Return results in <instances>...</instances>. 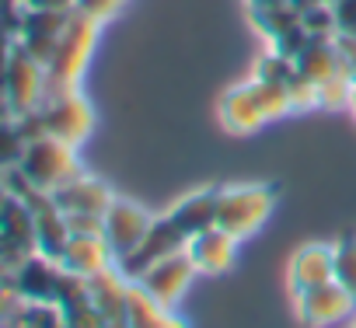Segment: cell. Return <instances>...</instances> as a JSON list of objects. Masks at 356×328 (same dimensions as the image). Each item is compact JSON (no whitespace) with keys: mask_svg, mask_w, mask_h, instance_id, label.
Returning a JSON list of instances; mask_svg holds the SVG:
<instances>
[{"mask_svg":"<svg viewBox=\"0 0 356 328\" xmlns=\"http://www.w3.org/2000/svg\"><path fill=\"white\" fill-rule=\"evenodd\" d=\"M290 115V95L286 84H273V81H259L248 77L245 84H234L224 98H220V126L234 136H248L259 133L266 122Z\"/></svg>","mask_w":356,"mask_h":328,"instance_id":"1","label":"cell"},{"mask_svg":"<svg viewBox=\"0 0 356 328\" xmlns=\"http://www.w3.org/2000/svg\"><path fill=\"white\" fill-rule=\"evenodd\" d=\"M98 28H102L98 22L70 11L67 32H63L56 53L46 63V98L81 88V77H84V70L95 56V46H98Z\"/></svg>","mask_w":356,"mask_h":328,"instance_id":"2","label":"cell"},{"mask_svg":"<svg viewBox=\"0 0 356 328\" xmlns=\"http://www.w3.org/2000/svg\"><path fill=\"white\" fill-rule=\"evenodd\" d=\"M280 186L273 182H248V186H224L217 206V227L234 234L238 241L262 231L276 210Z\"/></svg>","mask_w":356,"mask_h":328,"instance_id":"3","label":"cell"},{"mask_svg":"<svg viewBox=\"0 0 356 328\" xmlns=\"http://www.w3.org/2000/svg\"><path fill=\"white\" fill-rule=\"evenodd\" d=\"M22 175L39 189V192H56L63 189L67 182H74L77 175H84L81 168V157H77V147L56 140V136H39L29 143L25 157H22Z\"/></svg>","mask_w":356,"mask_h":328,"instance_id":"4","label":"cell"},{"mask_svg":"<svg viewBox=\"0 0 356 328\" xmlns=\"http://www.w3.org/2000/svg\"><path fill=\"white\" fill-rule=\"evenodd\" d=\"M39 119H42V133L46 136H56L70 147H81L91 129H95V108L91 101L77 91H63V95H49L39 108Z\"/></svg>","mask_w":356,"mask_h":328,"instance_id":"5","label":"cell"},{"mask_svg":"<svg viewBox=\"0 0 356 328\" xmlns=\"http://www.w3.org/2000/svg\"><path fill=\"white\" fill-rule=\"evenodd\" d=\"M0 98L11 108V115H29L39 112L46 101V63H39L29 49L15 46L11 67L0 84Z\"/></svg>","mask_w":356,"mask_h":328,"instance_id":"6","label":"cell"},{"mask_svg":"<svg viewBox=\"0 0 356 328\" xmlns=\"http://www.w3.org/2000/svg\"><path fill=\"white\" fill-rule=\"evenodd\" d=\"M196 276H200V272H196L189 252H186V248H178V252L157 259V262H154L136 283H140V290H147L157 304H164V307L175 311V304L186 297V290L193 286Z\"/></svg>","mask_w":356,"mask_h":328,"instance_id":"7","label":"cell"},{"mask_svg":"<svg viewBox=\"0 0 356 328\" xmlns=\"http://www.w3.org/2000/svg\"><path fill=\"white\" fill-rule=\"evenodd\" d=\"M150 224H154V217H150L140 203L115 196L112 206L105 210V220H102V238H105L112 259H115V262L126 259V255L147 238Z\"/></svg>","mask_w":356,"mask_h":328,"instance_id":"8","label":"cell"},{"mask_svg":"<svg viewBox=\"0 0 356 328\" xmlns=\"http://www.w3.org/2000/svg\"><path fill=\"white\" fill-rule=\"evenodd\" d=\"M0 252H4V262H8L11 272L39 252L35 213L18 196H8V206H4V213H0Z\"/></svg>","mask_w":356,"mask_h":328,"instance_id":"9","label":"cell"},{"mask_svg":"<svg viewBox=\"0 0 356 328\" xmlns=\"http://www.w3.org/2000/svg\"><path fill=\"white\" fill-rule=\"evenodd\" d=\"M178 248H186V234L178 231V227L171 224V217L164 213V217H154L147 238H143L126 259H119L115 269H119L126 279L136 283V279H140L157 259H164V255H171V252H178Z\"/></svg>","mask_w":356,"mask_h":328,"instance_id":"10","label":"cell"},{"mask_svg":"<svg viewBox=\"0 0 356 328\" xmlns=\"http://www.w3.org/2000/svg\"><path fill=\"white\" fill-rule=\"evenodd\" d=\"M293 311H297V321L304 328H328V325L349 318L356 311V300L332 279L318 290H307V293L293 297Z\"/></svg>","mask_w":356,"mask_h":328,"instance_id":"11","label":"cell"},{"mask_svg":"<svg viewBox=\"0 0 356 328\" xmlns=\"http://www.w3.org/2000/svg\"><path fill=\"white\" fill-rule=\"evenodd\" d=\"M335 279V245H304L286 262V286L290 297L318 290Z\"/></svg>","mask_w":356,"mask_h":328,"instance_id":"12","label":"cell"},{"mask_svg":"<svg viewBox=\"0 0 356 328\" xmlns=\"http://www.w3.org/2000/svg\"><path fill=\"white\" fill-rule=\"evenodd\" d=\"M186 252H189V259H193L200 276H224L238 262V238L213 224V227L193 234L186 241Z\"/></svg>","mask_w":356,"mask_h":328,"instance_id":"13","label":"cell"},{"mask_svg":"<svg viewBox=\"0 0 356 328\" xmlns=\"http://www.w3.org/2000/svg\"><path fill=\"white\" fill-rule=\"evenodd\" d=\"M70 11H39V8H25V22H22V35L18 46L29 49L39 63H49V56L56 53L63 32H67Z\"/></svg>","mask_w":356,"mask_h":328,"instance_id":"14","label":"cell"},{"mask_svg":"<svg viewBox=\"0 0 356 328\" xmlns=\"http://www.w3.org/2000/svg\"><path fill=\"white\" fill-rule=\"evenodd\" d=\"M112 199H115V192H112L102 179H95V175H88V172L53 192V203H56L67 217H105V210L112 206Z\"/></svg>","mask_w":356,"mask_h":328,"instance_id":"15","label":"cell"},{"mask_svg":"<svg viewBox=\"0 0 356 328\" xmlns=\"http://www.w3.org/2000/svg\"><path fill=\"white\" fill-rule=\"evenodd\" d=\"M129 286H133V279H126L115 265L88 279L91 304L105 318V328H126V321H129Z\"/></svg>","mask_w":356,"mask_h":328,"instance_id":"16","label":"cell"},{"mask_svg":"<svg viewBox=\"0 0 356 328\" xmlns=\"http://www.w3.org/2000/svg\"><path fill=\"white\" fill-rule=\"evenodd\" d=\"M15 290L22 293V300H53L60 297V283H63V265L42 252H35L32 259H25L15 272H11Z\"/></svg>","mask_w":356,"mask_h":328,"instance_id":"17","label":"cell"},{"mask_svg":"<svg viewBox=\"0 0 356 328\" xmlns=\"http://www.w3.org/2000/svg\"><path fill=\"white\" fill-rule=\"evenodd\" d=\"M220 189H224V186H203V189H196V192L182 196V199H178V203L168 210L171 224L186 234V241H189L193 234H200V231H207V227H213V224H217Z\"/></svg>","mask_w":356,"mask_h":328,"instance_id":"18","label":"cell"},{"mask_svg":"<svg viewBox=\"0 0 356 328\" xmlns=\"http://www.w3.org/2000/svg\"><path fill=\"white\" fill-rule=\"evenodd\" d=\"M60 265L67 272L81 276V279H91V276L112 269L115 259H112V252H108V245H105L102 234H74L67 241L63 255H60Z\"/></svg>","mask_w":356,"mask_h":328,"instance_id":"19","label":"cell"},{"mask_svg":"<svg viewBox=\"0 0 356 328\" xmlns=\"http://www.w3.org/2000/svg\"><path fill=\"white\" fill-rule=\"evenodd\" d=\"M126 328H186L171 314V307L157 304L147 290H140V283L129 286V321Z\"/></svg>","mask_w":356,"mask_h":328,"instance_id":"20","label":"cell"},{"mask_svg":"<svg viewBox=\"0 0 356 328\" xmlns=\"http://www.w3.org/2000/svg\"><path fill=\"white\" fill-rule=\"evenodd\" d=\"M332 245H335V283L356 300V231L339 234Z\"/></svg>","mask_w":356,"mask_h":328,"instance_id":"21","label":"cell"},{"mask_svg":"<svg viewBox=\"0 0 356 328\" xmlns=\"http://www.w3.org/2000/svg\"><path fill=\"white\" fill-rule=\"evenodd\" d=\"M22 328H63V311L53 300H25Z\"/></svg>","mask_w":356,"mask_h":328,"instance_id":"22","label":"cell"},{"mask_svg":"<svg viewBox=\"0 0 356 328\" xmlns=\"http://www.w3.org/2000/svg\"><path fill=\"white\" fill-rule=\"evenodd\" d=\"M300 22L307 35H335V8L325 0H311L307 8H300Z\"/></svg>","mask_w":356,"mask_h":328,"instance_id":"23","label":"cell"},{"mask_svg":"<svg viewBox=\"0 0 356 328\" xmlns=\"http://www.w3.org/2000/svg\"><path fill=\"white\" fill-rule=\"evenodd\" d=\"M22 307H25V300L15 290L11 276H0V328H22V321H18Z\"/></svg>","mask_w":356,"mask_h":328,"instance_id":"24","label":"cell"},{"mask_svg":"<svg viewBox=\"0 0 356 328\" xmlns=\"http://www.w3.org/2000/svg\"><path fill=\"white\" fill-rule=\"evenodd\" d=\"M286 95H290V112L318 108V84L304 74H293V81L286 84Z\"/></svg>","mask_w":356,"mask_h":328,"instance_id":"25","label":"cell"},{"mask_svg":"<svg viewBox=\"0 0 356 328\" xmlns=\"http://www.w3.org/2000/svg\"><path fill=\"white\" fill-rule=\"evenodd\" d=\"M122 8H126V0H74V11L91 18V22H98V25L119 18Z\"/></svg>","mask_w":356,"mask_h":328,"instance_id":"26","label":"cell"},{"mask_svg":"<svg viewBox=\"0 0 356 328\" xmlns=\"http://www.w3.org/2000/svg\"><path fill=\"white\" fill-rule=\"evenodd\" d=\"M335 35L356 39V0H335Z\"/></svg>","mask_w":356,"mask_h":328,"instance_id":"27","label":"cell"},{"mask_svg":"<svg viewBox=\"0 0 356 328\" xmlns=\"http://www.w3.org/2000/svg\"><path fill=\"white\" fill-rule=\"evenodd\" d=\"M335 42H339V53H342V67H346L349 81L356 84V39L353 35H335Z\"/></svg>","mask_w":356,"mask_h":328,"instance_id":"28","label":"cell"},{"mask_svg":"<svg viewBox=\"0 0 356 328\" xmlns=\"http://www.w3.org/2000/svg\"><path fill=\"white\" fill-rule=\"evenodd\" d=\"M15 46H18V39H11V35L0 32V84H4V74H8V67H11Z\"/></svg>","mask_w":356,"mask_h":328,"instance_id":"29","label":"cell"},{"mask_svg":"<svg viewBox=\"0 0 356 328\" xmlns=\"http://www.w3.org/2000/svg\"><path fill=\"white\" fill-rule=\"evenodd\" d=\"M22 4L39 11H74V0H22Z\"/></svg>","mask_w":356,"mask_h":328,"instance_id":"30","label":"cell"},{"mask_svg":"<svg viewBox=\"0 0 356 328\" xmlns=\"http://www.w3.org/2000/svg\"><path fill=\"white\" fill-rule=\"evenodd\" d=\"M11 8H25L22 0H0V11H11Z\"/></svg>","mask_w":356,"mask_h":328,"instance_id":"31","label":"cell"},{"mask_svg":"<svg viewBox=\"0 0 356 328\" xmlns=\"http://www.w3.org/2000/svg\"><path fill=\"white\" fill-rule=\"evenodd\" d=\"M8 196H11V192H8V186L0 182V213H4V206H8Z\"/></svg>","mask_w":356,"mask_h":328,"instance_id":"32","label":"cell"},{"mask_svg":"<svg viewBox=\"0 0 356 328\" xmlns=\"http://www.w3.org/2000/svg\"><path fill=\"white\" fill-rule=\"evenodd\" d=\"M349 112H353V119H356V84H353V91H349Z\"/></svg>","mask_w":356,"mask_h":328,"instance_id":"33","label":"cell"},{"mask_svg":"<svg viewBox=\"0 0 356 328\" xmlns=\"http://www.w3.org/2000/svg\"><path fill=\"white\" fill-rule=\"evenodd\" d=\"M0 276H11V269H8V262H4V252H0Z\"/></svg>","mask_w":356,"mask_h":328,"instance_id":"34","label":"cell"},{"mask_svg":"<svg viewBox=\"0 0 356 328\" xmlns=\"http://www.w3.org/2000/svg\"><path fill=\"white\" fill-rule=\"evenodd\" d=\"M325 4H335V0H325Z\"/></svg>","mask_w":356,"mask_h":328,"instance_id":"35","label":"cell"},{"mask_svg":"<svg viewBox=\"0 0 356 328\" xmlns=\"http://www.w3.org/2000/svg\"><path fill=\"white\" fill-rule=\"evenodd\" d=\"M353 328H356V325H353Z\"/></svg>","mask_w":356,"mask_h":328,"instance_id":"36","label":"cell"}]
</instances>
